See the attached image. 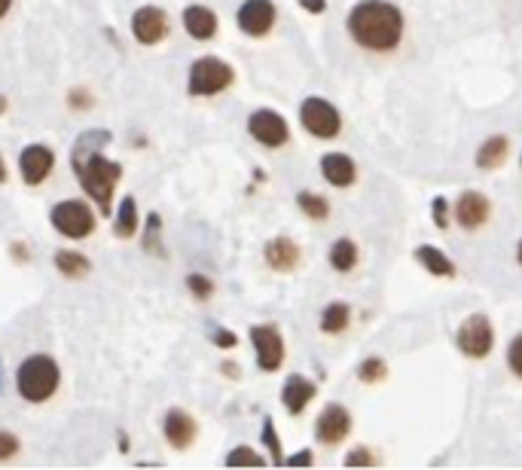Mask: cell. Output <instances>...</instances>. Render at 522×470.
<instances>
[{
  "instance_id": "1",
  "label": "cell",
  "mask_w": 522,
  "mask_h": 470,
  "mask_svg": "<svg viewBox=\"0 0 522 470\" xmlns=\"http://www.w3.org/2000/svg\"><path fill=\"white\" fill-rule=\"evenodd\" d=\"M102 144H107L104 132L83 134L80 144H77V150H74V168H77V177H80L83 190L89 192V196L98 202V208L107 214L110 211L113 187H117L119 177H123V168H119L117 162L104 159L102 150H98Z\"/></svg>"
},
{
  "instance_id": "2",
  "label": "cell",
  "mask_w": 522,
  "mask_h": 470,
  "mask_svg": "<svg viewBox=\"0 0 522 470\" xmlns=\"http://www.w3.org/2000/svg\"><path fill=\"white\" fill-rule=\"evenodd\" d=\"M348 31L361 46L385 53V49H395L400 43L404 16H400L397 6L385 4V0H363L348 16Z\"/></svg>"
},
{
  "instance_id": "3",
  "label": "cell",
  "mask_w": 522,
  "mask_h": 470,
  "mask_svg": "<svg viewBox=\"0 0 522 470\" xmlns=\"http://www.w3.org/2000/svg\"><path fill=\"white\" fill-rule=\"evenodd\" d=\"M55 388H59V367L53 358L37 354V358H28L19 367V391L25 401L43 403L46 397L55 394Z\"/></svg>"
},
{
  "instance_id": "4",
  "label": "cell",
  "mask_w": 522,
  "mask_h": 470,
  "mask_svg": "<svg viewBox=\"0 0 522 470\" xmlns=\"http://www.w3.org/2000/svg\"><path fill=\"white\" fill-rule=\"evenodd\" d=\"M232 83V68L217 59H202L190 70V92L192 95H217Z\"/></svg>"
},
{
  "instance_id": "5",
  "label": "cell",
  "mask_w": 522,
  "mask_h": 470,
  "mask_svg": "<svg viewBox=\"0 0 522 470\" xmlns=\"http://www.w3.org/2000/svg\"><path fill=\"white\" fill-rule=\"evenodd\" d=\"M53 226L68 239H86L95 226V217L86 202H61L53 208Z\"/></svg>"
},
{
  "instance_id": "6",
  "label": "cell",
  "mask_w": 522,
  "mask_h": 470,
  "mask_svg": "<svg viewBox=\"0 0 522 470\" xmlns=\"http://www.w3.org/2000/svg\"><path fill=\"white\" fill-rule=\"evenodd\" d=\"M299 119L314 138H333L339 132V113L324 98H306L303 107H299Z\"/></svg>"
},
{
  "instance_id": "7",
  "label": "cell",
  "mask_w": 522,
  "mask_h": 470,
  "mask_svg": "<svg viewBox=\"0 0 522 470\" xmlns=\"http://www.w3.org/2000/svg\"><path fill=\"white\" fill-rule=\"evenodd\" d=\"M459 348L468 358H485L492 348V327L483 315H474L461 324L459 330Z\"/></svg>"
},
{
  "instance_id": "8",
  "label": "cell",
  "mask_w": 522,
  "mask_h": 470,
  "mask_svg": "<svg viewBox=\"0 0 522 470\" xmlns=\"http://www.w3.org/2000/svg\"><path fill=\"white\" fill-rule=\"evenodd\" d=\"M251 339H254V348H257V363H260V369L272 373V369L281 367L284 342H281V336H278L275 327H254Z\"/></svg>"
},
{
  "instance_id": "9",
  "label": "cell",
  "mask_w": 522,
  "mask_h": 470,
  "mask_svg": "<svg viewBox=\"0 0 522 470\" xmlns=\"http://www.w3.org/2000/svg\"><path fill=\"white\" fill-rule=\"evenodd\" d=\"M132 31H135V37H138V43H144V46H150V43H159L168 34L166 12H162L159 6H144V10L135 12Z\"/></svg>"
},
{
  "instance_id": "10",
  "label": "cell",
  "mask_w": 522,
  "mask_h": 470,
  "mask_svg": "<svg viewBox=\"0 0 522 470\" xmlns=\"http://www.w3.org/2000/svg\"><path fill=\"white\" fill-rule=\"evenodd\" d=\"M248 128H251L254 138L266 147H281L284 141H288V123L272 110H257L254 117L248 119Z\"/></svg>"
},
{
  "instance_id": "11",
  "label": "cell",
  "mask_w": 522,
  "mask_h": 470,
  "mask_svg": "<svg viewBox=\"0 0 522 470\" xmlns=\"http://www.w3.org/2000/svg\"><path fill=\"white\" fill-rule=\"evenodd\" d=\"M272 21H275V6H272V0H248V4L239 10L241 31L254 34V37L266 34L272 28Z\"/></svg>"
},
{
  "instance_id": "12",
  "label": "cell",
  "mask_w": 522,
  "mask_h": 470,
  "mask_svg": "<svg viewBox=\"0 0 522 470\" xmlns=\"http://www.w3.org/2000/svg\"><path fill=\"white\" fill-rule=\"evenodd\" d=\"M19 166H21V177H25V181L34 187V183H40L43 177L53 171V150L43 147V144L25 147L21 150V156H19Z\"/></svg>"
},
{
  "instance_id": "13",
  "label": "cell",
  "mask_w": 522,
  "mask_h": 470,
  "mask_svg": "<svg viewBox=\"0 0 522 470\" xmlns=\"http://www.w3.org/2000/svg\"><path fill=\"white\" fill-rule=\"evenodd\" d=\"M352 431V416L342 406H327L318 416V440L321 443H339Z\"/></svg>"
},
{
  "instance_id": "14",
  "label": "cell",
  "mask_w": 522,
  "mask_h": 470,
  "mask_svg": "<svg viewBox=\"0 0 522 470\" xmlns=\"http://www.w3.org/2000/svg\"><path fill=\"white\" fill-rule=\"evenodd\" d=\"M485 217H489V199L483 192H464L459 199V223L468 230H477L485 223Z\"/></svg>"
},
{
  "instance_id": "15",
  "label": "cell",
  "mask_w": 522,
  "mask_h": 470,
  "mask_svg": "<svg viewBox=\"0 0 522 470\" xmlns=\"http://www.w3.org/2000/svg\"><path fill=\"white\" fill-rule=\"evenodd\" d=\"M184 25H187V31L196 40H211L214 31H217V16H214L208 6H187Z\"/></svg>"
},
{
  "instance_id": "16",
  "label": "cell",
  "mask_w": 522,
  "mask_h": 470,
  "mask_svg": "<svg viewBox=\"0 0 522 470\" xmlns=\"http://www.w3.org/2000/svg\"><path fill=\"white\" fill-rule=\"evenodd\" d=\"M166 437L171 440V446H177V449L190 446L192 437H196V422H192L187 412H181V409L168 412V418H166Z\"/></svg>"
},
{
  "instance_id": "17",
  "label": "cell",
  "mask_w": 522,
  "mask_h": 470,
  "mask_svg": "<svg viewBox=\"0 0 522 470\" xmlns=\"http://www.w3.org/2000/svg\"><path fill=\"white\" fill-rule=\"evenodd\" d=\"M321 171H324V177L333 187H348V183L355 181V162L342 153L324 156V159H321Z\"/></svg>"
},
{
  "instance_id": "18",
  "label": "cell",
  "mask_w": 522,
  "mask_h": 470,
  "mask_svg": "<svg viewBox=\"0 0 522 470\" xmlns=\"http://www.w3.org/2000/svg\"><path fill=\"white\" fill-rule=\"evenodd\" d=\"M266 260L272 269H278V272H288V269L297 266L299 260V247L293 245L290 239H275L266 245Z\"/></svg>"
},
{
  "instance_id": "19",
  "label": "cell",
  "mask_w": 522,
  "mask_h": 470,
  "mask_svg": "<svg viewBox=\"0 0 522 470\" xmlns=\"http://www.w3.org/2000/svg\"><path fill=\"white\" fill-rule=\"evenodd\" d=\"M281 397H284V406H288L290 412H303L306 403L314 397V385L309 379H303V376H290L288 385H284V391H281Z\"/></svg>"
},
{
  "instance_id": "20",
  "label": "cell",
  "mask_w": 522,
  "mask_h": 470,
  "mask_svg": "<svg viewBox=\"0 0 522 470\" xmlns=\"http://www.w3.org/2000/svg\"><path fill=\"white\" fill-rule=\"evenodd\" d=\"M419 260L425 263L428 269H431L434 275H440V278H449L455 272L453 269V263H449V256L443 254V251H437V247H431V245H425V247H419Z\"/></svg>"
},
{
  "instance_id": "21",
  "label": "cell",
  "mask_w": 522,
  "mask_h": 470,
  "mask_svg": "<svg viewBox=\"0 0 522 470\" xmlns=\"http://www.w3.org/2000/svg\"><path fill=\"white\" fill-rule=\"evenodd\" d=\"M55 266H59V272L68 275V278L89 275V260H86L83 254H77V251H59V256H55Z\"/></svg>"
},
{
  "instance_id": "22",
  "label": "cell",
  "mask_w": 522,
  "mask_h": 470,
  "mask_svg": "<svg viewBox=\"0 0 522 470\" xmlns=\"http://www.w3.org/2000/svg\"><path fill=\"white\" fill-rule=\"evenodd\" d=\"M504 153H507V141L504 138H489L485 144L480 147V156H477V166L480 168H495L504 162Z\"/></svg>"
},
{
  "instance_id": "23",
  "label": "cell",
  "mask_w": 522,
  "mask_h": 470,
  "mask_svg": "<svg viewBox=\"0 0 522 470\" xmlns=\"http://www.w3.org/2000/svg\"><path fill=\"white\" fill-rule=\"evenodd\" d=\"M138 230V208H135V199L126 196L123 205H119V217H117V235L119 239H128Z\"/></svg>"
},
{
  "instance_id": "24",
  "label": "cell",
  "mask_w": 522,
  "mask_h": 470,
  "mask_svg": "<svg viewBox=\"0 0 522 470\" xmlns=\"http://www.w3.org/2000/svg\"><path fill=\"white\" fill-rule=\"evenodd\" d=\"M330 263H333V269H339V272H348V269L357 263V247L348 239H339L330 251Z\"/></svg>"
},
{
  "instance_id": "25",
  "label": "cell",
  "mask_w": 522,
  "mask_h": 470,
  "mask_svg": "<svg viewBox=\"0 0 522 470\" xmlns=\"http://www.w3.org/2000/svg\"><path fill=\"white\" fill-rule=\"evenodd\" d=\"M346 324H348V305H342V303L327 305L324 315H321V330L324 333H339Z\"/></svg>"
},
{
  "instance_id": "26",
  "label": "cell",
  "mask_w": 522,
  "mask_h": 470,
  "mask_svg": "<svg viewBox=\"0 0 522 470\" xmlns=\"http://www.w3.org/2000/svg\"><path fill=\"white\" fill-rule=\"evenodd\" d=\"M299 208H303L314 220L327 217V202L321 196H314V192H303V196H299Z\"/></svg>"
},
{
  "instance_id": "27",
  "label": "cell",
  "mask_w": 522,
  "mask_h": 470,
  "mask_svg": "<svg viewBox=\"0 0 522 470\" xmlns=\"http://www.w3.org/2000/svg\"><path fill=\"white\" fill-rule=\"evenodd\" d=\"M357 376H361V382H379V379L385 376V363H382V361H376V358L363 361V363H361V369H357Z\"/></svg>"
},
{
  "instance_id": "28",
  "label": "cell",
  "mask_w": 522,
  "mask_h": 470,
  "mask_svg": "<svg viewBox=\"0 0 522 470\" xmlns=\"http://www.w3.org/2000/svg\"><path fill=\"white\" fill-rule=\"evenodd\" d=\"M226 465H263V458L257 452H251V449H235V452H230V458H226Z\"/></svg>"
},
{
  "instance_id": "29",
  "label": "cell",
  "mask_w": 522,
  "mask_h": 470,
  "mask_svg": "<svg viewBox=\"0 0 522 470\" xmlns=\"http://www.w3.org/2000/svg\"><path fill=\"white\" fill-rule=\"evenodd\" d=\"M187 284H190V290H192V294H196L199 299H208L211 296V281H208V278H202V275H190L187 278Z\"/></svg>"
},
{
  "instance_id": "30",
  "label": "cell",
  "mask_w": 522,
  "mask_h": 470,
  "mask_svg": "<svg viewBox=\"0 0 522 470\" xmlns=\"http://www.w3.org/2000/svg\"><path fill=\"white\" fill-rule=\"evenodd\" d=\"M507 363L517 376H522V336H517L510 342V352H507Z\"/></svg>"
},
{
  "instance_id": "31",
  "label": "cell",
  "mask_w": 522,
  "mask_h": 470,
  "mask_svg": "<svg viewBox=\"0 0 522 470\" xmlns=\"http://www.w3.org/2000/svg\"><path fill=\"white\" fill-rule=\"evenodd\" d=\"M263 440H266V446L272 449V458L275 461H281V443H278V437H275V427H272V422L266 418V425H263Z\"/></svg>"
},
{
  "instance_id": "32",
  "label": "cell",
  "mask_w": 522,
  "mask_h": 470,
  "mask_svg": "<svg viewBox=\"0 0 522 470\" xmlns=\"http://www.w3.org/2000/svg\"><path fill=\"white\" fill-rule=\"evenodd\" d=\"M19 452V440L12 437V434H4L0 431V458H10V455Z\"/></svg>"
},
{
  "instance_id": "33",
  "label": "cell",
  "mask_w": 522,
  "mask_h": 470,
  "mask_svg": "<svg viewBox=\"0 0 522 470\" xmlns=\"http://www.w3.org/2000/svg\"><path fill=\"white\" fill-rule=\"evenodd\" d=\"M346 465L348 467H352V465H373V455H370L367 449H355V452L346 458Z\"/></svg>"
},
{
  "instance_id": "34",
  "label": "cell",
  "mask_w": 522,
  "mask_h": 470,
  "mask_svg": "<svg viewBox=\"0 0 522 470\" xmlns=\"http://www.w3.org/2000/svg\"><path fill=\"white\" fill-rule=\"evenodd\" d=\"M214 342H217V345H224V348H232L235 336H232V333H226V330H217V333H214Z\"/></svg>"
},
{
  "instance_id": "35",
  "label": "cell",
  "mask_w": 522,
  "mask_h": 470,
  "mask_svg": "<svg viewBox=\"0 0 522 470\" xmlns=\"http://www.w3.org/2000/svg\"><path fill=\"white\" fill-rule=\"evenodd\" d=\"M288 465H293V467H297V465H312V452H299V455H290V458H288Z\"/></svg>"
},
{
  "instance_id": "36",
  "label": "cell",
  "mask_w": 522,
  "mask_h": 470,
  "mask_svg": "<svg viewBox=\"0 0 522 470\" xmlns=\"http://www.w3.org/2000/svg\"><path fill=\"white\" fill-rule=\"evenodd\" d=\"M299 4H303L306 10H312V12H321V10H324V0H299Z\"/></svg>"
},
{
  "instance_id": "37",
  "label": "cell",
  "mask_w": 522,
  "mask_h": 470,
  "mask_svg": "<svg viewBox=\"0 0 522 470\" xmlns=\"http://www.w3.org/2000/svg\"><path fill=\"white\" fill-rule=\"evenodd\" d=\"M437 223L446 226V220H443V199H437Z\"/></svg>"
},
{
  "instance_id": "38",
  "label": "cell",
  "mask_w": 522,
  "mask_h": 470,
  "mask_svg": "<svg viewBox=\"0 0 522 470\" xmlns=\"http://www.w3.org/2000/svg\"><path fill=\"white\" fill-rule=\"evenodd\" d=\"M6 10H10V0H0V19L6 16Z\"/></svg>"
},
{
  "instance_id": "39",
  "label": "cell",
  "mask_w": 522,
  "mask_h": 470,
  "mask_svg": "<svg viewBox=\"0 0 522 470\" xmlns=\"http://www.w3.org/2000/svg\"><path fill=\"white\" fill-rule=\"evenodd\" d=\"M0 181H6V166H4V159H0Z\"/></svg>"
},
{
  "instance_id": "40",
  "label": "cell",
  "mask_w": 522,
  "mask_h": 470,
  "mask_svg": "<svg viewBox=\"0 0 522 470\" xmlns=\"http://www.w3.org/2000/svg\"><path fill=\"white\" fill-rule=\"evenodd\" d=\"M519 263H522V241H519Z\"/></svg>"
},
{
  "instance_id": "41",
  "label": "cell",
  "mask_w": 522,
  "mask_h": 470,
  "mask_svg": "<svg viewBox=\"0 0 522 470\" xmlns=\"http://www.w3.org/2000/svg\"><path fill=\"white\" fill-rule=\"evenodd\" d=\"M0 110H4V98H0Z\"/></svg>"
}]
</instances>
